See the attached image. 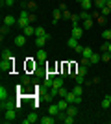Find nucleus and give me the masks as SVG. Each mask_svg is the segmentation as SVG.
Returning <instances> with one entry per match:
<instances>
[{
    "label": "nucleus",
    "instance_id": "1",
    "mask_svg": "<svg viewBox=\"0 0 111 124\" xmlns=\"http://www.w3.org/2000/svg\"><path fill=\"white\" fill-rule=\"evenodd\" d=\"M15 119H17V108H9V109H6V111H4V117H2V122L9 124V122H13Z\"/></svg>",
    "mask_w": 111,
    "mask_h": 124
},
{
    "label": "nucleus",
    "instance_id": "2",
    "mask_svg": "<svg viewBox=\"0 0 111 124\" xmlns=\"http://www.w3.org/2000/svg\"><path fill=\"white\" fill-rule=\"evenodd\" d=\"M13 69V59H2L0 61V70L2 72H11Z\"/></svg>",
    "mask_w": 111,
    "mask_h": 124
},
{
    "label": "nucleus",
    "instance_id": "3",
    "mask_svg": "<svg viewBox=\"0 0 111 124\" xmlns=\"http://www.w3.org/2000/svg\"><path fill=\"white\" fill-rule=\"evenodd\" d=\"M50 37H52L50 33H46V35H41V37H35V41H33V43H35V45H37L39 48H43V46H44V45H46L48 41H50Z\"/></svg>",
    "mask_w": 111,
    "mask_h": 124
},
{
    "label": "nucleus",
    "instance_id": "4",
    "mask_svg": "<svg viewBox=\"0 0 111 124\" xmlns=\"http://www.w3.org/2000/svg\"><path fill=\"white\" fill-rule=\"evenodd\" d=\"M37 120H39L37 113H35V111H32V113L26 115V119H22V122H24V124H33V122H37Z\"/></svg>",
    "mask_w": 111,
    "mask_h": 124
},
{
    "label": "nucleus",
    "instance_id": "5",
    "mask_svg": "<svg viewBox=\"0 0 111 124\" xmlns=\"http://www.w3.org/2000/svg\"><path fill=\"white\" fill-rule=\"evenodd\" d=\"M81 35H83V26H80V24H72V37L80 39Z\"/></svg>",
    "mask_w": 111,
    "mask_h": 124
},
{
    "label": "nucleus",
    "instance_id": "6",
    "mask_svg": "<svg viewBox=\"0 0 111 124\" xmlns=\"http://www.w3.org/2000/svg\"><path fill=\"white\" fill-rule=\"evenodd\" d=\"M61 17H63V11L59 9V8L52 11V22H54V24H58V22L61 21Z\"/></svg>",
    "mask_w": 111,
    "mask_h": 124
},
{
    "label": "nucleus",
    "instance_id": "7",
    "mask_svg": "<svg viewBox=\"0 0 111 124\" xmlns=\"http://www.w3.org/2000/svg\"><path fill=\"white\" fill-rule=\"evenodd\" d=\"M17 24H19V28H21V30H24V28H26V26H30L32 22H30V19H28V17H19Z\"/></svg>",
    "mask_w": 111,
    "mask_h": 124
},
{
    "label": "nucleus",
    "instance_id": "8",
    "mask_svg": "<svg viewBox=\"0 0 111 124\" xmlns=\"http://www.w3.org/2000/svg\"><path fill=\"white\" fill-rule=\"evenodd\" d=\"M26 39H28V37L24 35V33L17 35V37H15V45H17V46H24V45H26Z\"/></svg>",
    "mask_w": 111,
    "mask_h": 124
},
{
    "label": "nucleus",
    "instance_id": "9",
    "mask_svg": "<svg viewBox=\"0 0 111 124\" xmlns=\"http://www.w3.org/2000/svg\"><path fill=\"white\" fill-rule=\"evenodd\" d=\"M63 78H65V76H63ZM63 78H61V76H59V78H54V83H52V89H58V91H59V89L63 87Z\"/></svg>",
    "mask_w": 111,
    "mask_h": 124
},
{
    "label": "nucleus",
    "instance_id": "10",
    "mask_svg": "<svg viewBox=\"0 0 111 124\" xmlns=\"http://www.w3.org/2000/svg\"><path fill=\"white\" fill-rule=\"evenodd\" d=\"M59 111H61V109H59L58 104H54V106H50V108H48V115H52V117H58Z\"/></svg>",
    "mask_w": 111,
    "mask_h": 124
},
{
    "label": "nucleus",
    "instance_id": "11",
    "mask_svg": "<svg viewBox=\"0 0 111 124\" xmlns=\"http://www.w3.org/2000/svg\"><path fill=\"white\" fill-rule=\"evenodd\" d=\"M65 113H67V115H70V117H76V115H78V108H76L74 104H70L69 108L65 109Z\"/></svg>",
    "mask_w": 111,
    "mask_h": 124
},
{
    "label": "nucleus",
    "instance_id": "12",
    "mask_svg": "<svg viewBox=\"0 0 111 124\" xmlns=\"http://www.w3.org/2000/svg\"><path fill=\"white\" fill-rule=\"evenodd\" d=\"M56 119H58V117H52V115H46L44 119H39V122H41V124H54V122H56Z\"/></svg>",
    "mask_w": 111,
    "mask_h": 124
},
{
    "label": "nucleus",
    "instance_id": "13",
    "mask_svg": "<svg viewBox=\"0 0 111 124\" xmlns=\"http://www.w3.org/2000/svg\"><path fill=\"white\" fill-rule=\"evenodd\" d=\"M4 24L6 26H13V24H17V19H15V17H11V15H6L4 17Z\"/></svg>",
    "mask_w": 111,
    "mask_h": 124
},
{
    "label": "nucleus",
    "instance_id": "14",
    "mask_svg": "<svg viewBox=\"0 0 111 124\" xmlns=\"http://www.w3.org/2000/svg\"><path fill=\"white\" fill-rule=\"evenodd\" d=\"M76 96H78V94L74 93V91H69L65 98H67V102H69V104H76Z\"/></svg>",
    "mask_w": 111,
    "mask_h": 124
},
{
    "label": "nucleus",
    "instance_id": "15",
    "mask_svg": "<svg viewBox=\"0 0 111 124\" xmlns=\"http://www.w3.org/2000/svg\"><path fill=\"white\" fill-rule=\"evenodd\" d=\"M22 33H24L26 37H32V35H35V28L30 24V26H26V28H24V31H22Z\"/></svg>",
    "mask_w": 111,
    "mask_h": 124
},
{
    "label": "nucleus",
    "instance_id": "16",
    "mask_svg": "<svg viewBox=\"0 0 111 124\" xmlns=\"http://www.w3.org/2000/svg\"><path fill=\"white\" fill-rule=\"evenodd\" d=\"M93 54H95V52L91 50L89 46H85V48H83V52H81V57H83V59H89V57L93 56Z\"/></svg>",
    "mask_w": 111,
    "mask_h": 124
},
{
    "label": "nucleus",
    "instance_id": "17",
    "mask_svg": "<svg viewBox=\"0 0 111 124\" xmlns=\"http://www.w3.org/2000/svg\"><path fill=\"white\" fill-rule=\"evenodd\" d=\"M22 6H24L26 9H33V11H35V8H37V4L33 2V0H28V2H22Z\"/></svg>",
    "mask_w": 111,
    "mask_h": 124
},
{
    "label": "nucleus",
    "instance_id": "18",
    "mask_svg": "<svg viewBox=\"0 0 111 124\" xmlns=\"http://www.w3.org/2000/svg\"><path fill=\"white\" fill-rule=\"evenodd\" d=\"M7 94H9L7 87H6V85H2V87H0V100H6V98H7Z\"/></svg>",
    "mask_w": 111,
    "mask_h": 124
},
{
    "label": "nucleus",
    "instance_id": "19",
    "mask_svg": "<svg viewBox=\"0 0 111 124\" xmlns=\"http://www.w3.org/2000/svg\"><path fill=\"white\" fill-rule=\"evenodd\" d=\"M48 31L43 28V26H35V37H41V35H46Z\"/></svg>",
    "mask_w": 111,
    "mask_h": 124
},
{
    "label": "nucleus",
    "instance_id": "20",
    "mask_svg": "<svg viewBox=\"0 0 111 124\" xmlns=\"http://www.w3.org/2000/svg\"><path fill=\"white\" fill-rule=\"evenodd\" d=\"M58 106H59V109H61V111H65V109L69 108L70 104L67 102V98H61V100H59V102H58Z\"/></svg>",
    "mask_w": 111,
    "mask_h": 124
},
{
    "label": "nucleus",
    "instance_id": "21",
    "mask_svg": "<svg viewBox=\"0 0 111 124\" xmlns=\"http://www.w3.org/2000/svg\"><path fill=\"white\" fill-rule=\"evenodd\" d=\"M35 57L39 59V61H44V59H46L48 56H46V52L43 50V48H39V52H37V56H35Z\"/></svg>",
    "mask_w": 111,
    "mask_h": 124
},
{
    "label": "nucleus",
    "instance_id": "22",
    "mask_svg": "<svg viewBox=\"0 0 111 124\" xmlns=\"http://www.w3.org/2000/svg\"><path fill=\"white\" fill-rule=\"evenodd\" d=\"M100 15H104V17H111V8L109 6H104L100 9Z\"/></svg>",
    "mask_w": 111,
    "mask_h": 124
},
{
    "label": "nucleus",
    "instance_id": "23",
    "mask_svg": "<svg viewBox=\"0 0 111 124\" xmlns=\"http://www.w3.org/2000/svg\"><path fill=\"white\" fill-rule=\"evenodd\" d=\"M93 13H89V11H81V13H80V19H81V21H87V19H93Z\"/></svg>",
    "mask_w": 111,
    "mask_h": 124
},
{
    "label": "nucleus",
    "instance_id": "24",
    "mask_svg": "<svg viewBox=\"0 0 111 124\" xmlns=\"http://www.w3.org/2000/svg\"><path fill=\"white\" fill-rule=\"evenodd\" d=\"M81 8H83V11H89L91 8H93V2H91V0H83V2H81Z\"/></svg>",
    "mask_w": 111,
    "mask_h": 124
},
{
    "label": "nucleus",
    "instance_id": "25",
    "mask_svg": "<svg viewBox=\"0 0 111 124\" xmlns=\"http://www.w3.org/2000/svg\"><path fill=\"white\" fill-rule=\"evenodd\" d=\"M67 45H69L70 48H76V46H78V39L70 35V39H69V41H67Z\"/></svg>",
    "mask_w": 111,
    "mask_h": 124
},
{
    "label": "nucleus",
    "instance_id": "26",
    "mask_svg": "<svg viewBox=\"0 0 111 124\" xmlns=\"http://www.w3.org/2000/svg\"><path fill=\"white\" fill-rule=\"evenodd\" d=\"M98 61H102V57L98 56V54H93V56L89 57V63H93V65H96Z\"/></svg>",
    "mask_w": 111,
    "mask_h": 124
},
{
    "label": "nucleus",
    "instance_id": "27",
    "mask_svg": "<svg viewBox=\"0 0 111 124\" xmlns=\"http://www.w3.org/2000/svg\"><path fill=\"white\" fill-rule=\"evenodd\" d=\"M100 106H102V109H107V108H109V106H111V100H109V96H106V98L102 100V104H100Z\"/></svg>",
    "mask_w": 111,
    "mask_h": 124
},
{
    "label": "nucleus",
    "instance_id": "28",
    "mask_svg": "<svg viewBox=\"0 0 111 124\" xmlns=\"http://www.w3.org/2000/svg\"><path fill=\"white\" fill-rule=\"evenodd\" d=\"M95 6L98 8V9H102L104 6H107V0H95Z\"/></svg>",
    "mask_w": 111,
    "mask_h": 124
},
{
    "label": "nucleus",
    "instance_id": "29",
    "mask_svg": "<svg viewBox=\"0 0 111 124\" xmlns=\"http://www.w3.org/2000/svg\"><path fill=\"white\" fill-rule=\"evenodd\" d=\"M2 59H13V54L9 50H2Z\"/></svg>",
    "mask_w": 111,
    "mask_h": 124
},
{
    "label": "nucleus",
    "instance_id": "30",
    "mask_svg": "<svg viewBox=\"0 0 111 124\" xmlns=\"http://www.w3.org/2000/svg\"><path fill=\"white\" fill-rule=\"evenodd\" d=\"M93 19H87V21H83V30H89V28H93Z\"/></svg>",
    "mask_w": 111,
    "mask_h": 124
},
{
    "label": "nucleus",
    "instance_id": "31",
    "mask_svg": "<svg viewBox=\"0 0 111 124\" xmlns=\"http://www.w3.org/2000/svg\"><path fill=\"white\" fill-rule=\"evenodd\" d=\"M102 37H104L106 41H111V28H109V30H104V31H102Z\"/></svg>",
    "mask_w": 111,
    "mask_h": 124
},
{
    "label": "nucleus",
    "instance_id": "32",
    "mask_svg": "<svg viewBox=\"0 0 111 124\" xmlns=\"http://www.w3.org/2000/svg\"><path fill=\"white\" fill-rule=\"evenodd\" d=\"M100 57H102V61H106V63L111 61V54H109V52H102V56H100Z\"/></svg>",
    "mask_w": 111,
    "mask_h": 124
},
{
    "label": "nucleus",
    "instance_id": "33",
    "mask_svg": "<svg viewBox=\"0 0 111 124\" xmlns=\"http://www.w3.org/2000/svg\"><path fill=\"white\" fill-rule=\"evenodd\" d=\"M30 83H32V78L28 76V74H24L22 76V85H30Z\"/></svg>",
    "mask_w": 111,
    "mask_h": 124
},
{
    "label": "nucleus",
    "instance_id": "34",
    "mask_svg": "<svg viewBox=\"0 0 111 124\" xmlns=\"http://www.w3.org/2000/svg\"><path fill=\"white\" fill-rule=\"evenodd\" d=\"M74 119H76V117H70V115H67V117H65L61 122H65V124H72V122H74Z\"/></svg>",
    "mask_w": 111,
    "mask_h": 124
},
{
    "label": "nucleus",
    "instance_id": "35",
    "mask_svg": "<svg viewBox=\"0 0 111 124\" xmlns=\"http://www.w3.org/2000/svg\"><path fill=\"white\" fill-rule=\"evenodd\" d=\"M7 31H9V26H2V28H0V35H2V39H4V35H6V33H7Z\"/></svg>",
    "mask_w": 111,
    "mask_h": 124
},
{
    "label": "nucleus",
    "instance_id": "36",
    "mask_svg": "<svg viewBox=\"0 0 111 124\" xmlns=\"http://www.w3.org/2000/svg\"><path fill=\"white\" fill-rule=\"evenodd\" d=\"M72 91H74V93H76V94H81V93H83V87H81L80 83H76V87H74Z\"/></svg>",
    "mask_w": 111,
    "mask_h": 124
},
{
    "label": "nucleus",
    "instance_id": "37",
    "mask_svg": "<svg viewBox=\"0 0 111 124\" xmlns=\"http://www.w3.org/2000/svg\"><path fill=\"white\" fill-rule=\"evenodd\" d=\"M67 93H69V91H67V89H63V87H61V89L58 91V94L61 96V98H65V96H67Z\"/></svg>",
    "mask_w": 111,
    "mask_h": 124
},
{
    "label": "nucleus",
    "instance_id": "38",
    "mask_svg": "<svg viewBox=\"0 0 111 124\" xmlns=\"http://www.w3.org/2000/svg\"><path fill=\"white\" fill-rule=\"evenodd\" d=\"M70 21H72V24H78V21H80V15H74V13H72Z\"/></svg>",
    "mask_w": 111,
    "mask_h": 124
},
{
    "label": "nucleus",
    "instance_id": "39",
    "mask_svg": "<svg viewBox=\"0 0 111 124\" xmlns=\"http://www.w3.org/2000/svg\"><path fill=\"white\" fill-rule=\"evenodd\" d=\"M70 17H72V13H70L69 9H67V11H63V19H70Z\"/></svg>",
    "mask_w": 111,
    "mask_h": 124
},
{
    "label": "nucleus",
    "instance_id": "40",
    "mask_svg": "<svg viewBox=\"0 0 111 124\" xmlns=\"http://www.w3.org/2000/svg\"><path fill=\"white\" fill-rule=\"evenodd\" d=\"M28 19H30V22H35V21H37V15H35V13H30V17H28Z\"/></svg>",
    "mask_w": 111,
    "mask_h": 124
},
{
    "label": "nucleus",
    "instance_id": "41",
    "mask_svg": "<svg viewBox=\"0 0 111 124\" xmlns=\"http://www.w3.org/2000/svg\"><path fill=\"white\" fill-rule=\"evenodd\" d=\"M109 50V41H106V45H102V52H107Z\"/></svg>",
    "mask_w": 111,
    "mask_h": 124
},
{
    "label": "nucleus",
    "instance_id": "42",
    "mask_svg": "<svg viewBox=\"0 0 111 124\" xmlns=\"http://www.w3.org/2000/svg\"><path fill=\"white\" fill-rule=\"evenodd\" d=\"M74 50H76V54H81V52H83V46H81V45H78Z\"/></svg>",
    "mask_w": 111,
    "mask_h": 124
},
{
    "label": "nucleus",
    "instance_id": "43",
    "mask_svg": "<svg viewBox=\"0 0 111 124\" xmlns=\"http://www.w3.org/2000/svg\"><path fill=\"white\" fill-rule=\"evenodd\" d=\"M107 6H109V8H111V0H107Z\"/></svg>",
    "mask_w": 111,
    "mask_h": 124
},
{
    "label": "nucleus",
    "instance_id": "44",
    "mask_svg": "<svg viewBox=\"0 0 111 124\" xmlns=\"http://www.w3.org/2000/svg\"><path fill=\"white\" fill-rule=\"evenodd\" d=\"M107 52H109V54H111V43H109V50H107Z\"/></svg>",
    "mask_w": 111,
    "mask_h": 124
},
{
    "label": "nucleus",
    "instance_id": "45",
    "mask_svg": "<svg viewBox=\"0 0 111 124\" xmlns=\"http://www.w3.org/2000/svg\"><path fill=\"white\" fill-rule=\"evenodd\" d=\"M76 2H80V4H81V2H83V0H76Z\"/></svg>",
    "mask_w": 111,
    "mask_h": 124
},
{
    "label": "nucleus",
    "instance_id": "46",
    "mask_svg": "<svg viewBox=\"0 0 111 124\" xmlns=\"http://www.w3.org/2000/svg\"><path fill=\"white\" fill-rule=\"evenodd\" d=\"M109 100H111V94H109Z\"/></svg>",
    "mask_w": 111,
    "mask_h": 124
},
{
    "label": "nucleus",
    "instance_id": "47",
    "mask_svg": "<svg viewBox=\"0 0 111 124\" xmlns=\"http://www.w3.org/2000/svg\"><path fill=\"white\" fill-rule=\"evenodd\" d=\"M91 2H95V0H91Z\"/></svg>",
    "mask_w": 111,
    "mask_h": 124
},
{
    "label": "nucleus",
    "instance_id": "48",
    "mask_svg": "<svg viewBox=\"0 0 111 124\" xmlns=\"http://www.w3.org/2000/svg\"><path fill=\"white\" fill-rule=\"evenodd\" d=\"M33 2H35V0H33Z\"/></svg>",
    "mask_w": 111,
    "mask_h": 124
},
{
    "label": "nucleus",
    "instance_id": "49",
    "mask_svg": "<svg viewBox=\"0 0 111 124\" xmlns=\"http://www.w3.org/2000/svg\"><path fill=\"white\" fill-rule=\"evenodd\" d=\"M109 28H111V26H109Z\"/></svg>",
    "mask_w": 111,
    "mask_h": 124
}]
</instances>
